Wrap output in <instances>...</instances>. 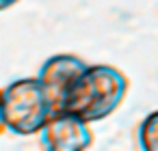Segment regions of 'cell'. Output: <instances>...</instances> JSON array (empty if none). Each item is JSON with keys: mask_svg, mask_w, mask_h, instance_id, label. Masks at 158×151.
Here are the masks:
<instances>
[{"mask_svg": "<svg viewBox=\"0 0 158 151\" xmlns=\"http://www.w3.org/2000/svg\"><path fill=\"white\" fill-rule=\"evenodd\" d=\"M128 86V76L119 67L108 63L89 65L87 71L74 82V86L65 95L61 110L72 112L87 123L102 121L123 104Z\"/></svg>", "mask_w": 158, "mask_h": 151, "instance_id": "1", "label": "cell"}, {"mask_svg": "<svg viewBox=\"0 0 158 151\" xmlns=\"http://www.w3.org/2000/svg\"><path fill=\"white\" fill-rule=\"evenodd\" d=\"M56 106L39 78H20L2 89V125L15 136H35L54 117Z\"/></svg>", "mask_w": 158, "mask_h": 151, "instance_id": "2", "label": "cell"}, {"mask_svg": "<svg viewBox=\"0 0 158 151\" xmlns=\"http://www.w3.org/2000/svg\"><path fill=\"white\" fill-rule=\"evenodd\" d=\"M44 151H89L93 145L91 123L72 114V112H54L48 125L39 134Z\"/></svg>", "mask_w": 158, "mask_h": 151, "instance_id": "3", "label": "cell"}, {"mask_svg": "<svg viewBox=\"0 0 158 151\" xmlns=\"http://www.w3.org/2000/svg\"><path fill=\"white\" fill-rule=\"evenodd\" d=\"M89 63L76 54L63 52V54H54L50 58H46L39 67V82L44 84L46 93L50 95L52 104L56 106V112L61 110V104L65 99V95L69 93V89L74 86V82L87 71Z\"/></svg>", "mask_w": 158, "mask_h": 151, "instance_id": "4", "label": "cell"}, {"mask_svg": "<svg viewBox=\"0 0 158 151\" xmlns=\"http://www.w3.org/2000/svg\"><path fill=\"white\" fill-rule=\"evenodd\" d=\"M136 149L158 151V108L147 112L136 125Z\"/></svg>", "mask_w": 158, "mask_h": 151, "instance_id": "5", "label": "cell"}, {"mask_svg": "<svg viewBox=\"0 0 158 151\" xmlns=\"http://www.w3.org/2000/svg\"><path fill=\"white\" fill-rule=\"evenodd\" d=\"M20 0H0V9L2 11H7V9H11L13 5H18Z\"/></svg>", "mask_w": 158, "mask_h": 151, "instance_id": "6", "label": "cell"}]
</instances>
